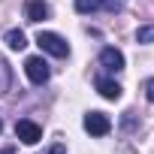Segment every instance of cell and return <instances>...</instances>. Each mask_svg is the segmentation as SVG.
<instances>
[{
	"mask_svg": "<svg viewBox=\"0 0 154 154\" xmlns=\"http://www.w3.org/2000/svg\"><path fill=\"white\" fill-rule=\"evenodd\" d=\"M36 45H39L42 51H48L51 57H69V45H66V39L57 36V33L39 30V33H36Z\"/></svg>",
	"mask_w": 154,
	"mask_h": 154,
	"instance_id": "cell-1",
	"label": "cell"
},
{
	"mask_svg": "<svg viewBox=\"0 0 154 154\" xmlns=\"http://www.w3.org/2000/svg\"><path fill=\"white\" fill-rule=\"evenodd\" d=\"M15 136H18L24 145H36V142L42 139V127H39L36 121H30V118H21V121H15Z\"/></svg>",
	"mask_w": 154,
	"mask_h": 154,
	"instance_id": "cell-2",
	"label": "cell"
},
{
	"mask_svg": "<svg viewBox=\"0 0 154 154\" xmlns=\"http://www.w3.org/2000/svg\"><path fill=\"white\" fill-rule=\"evenodd\" d=\"M24 72H27V79H30L33 85H45L48 75H51V69H48V63H45L42 57H27V60H24Z\"/></svg>",
	"mask_w": 154,
	"mask_h": 154,
	"instance_id": "cell-3",
	"label": "cell"
},
{
	"mask_svg": "<svg viewBox=\"0 0 154 154\" xmlns=\"http://www.w3.org/2000/svg\"><path fill=\"white\" fill-rule=\"evenodd\" d=\"M85 130H88L91 136H106V133L112 130V121H109V115H103V112H88V115H85Z\"/></svg>",
	"mask_w": 154,
	"mask_h": 154,
	"instance_id": "cell-4",
	"label": "cell"
},
{
	"mask_svg": "<svg viewBox=\"0 0 154 154\" xmlns=\"http://www.w3.org/2000/svg\"><path fill=\"white\" fill-rule=\"evenodd\" d=\"M100 66L109 69V72H121L124 69V54L118 48H103L100 51Z\"/></svg>",
	"mask_w": 154,
	"mask_h": 154,
	"instance_id": "cell-5",
	"label": "cell"
},
{
	"mask_svg": "<svg viewBox=\"0 0 154 154\" xmlns=\"http://www.w3.org/2000/svg\"><path fill=\"white\" fill-rule=\"evenodd\" d=\"M24 15L27 21H45L48 18V3H42V0H27V6H24Z\"/></svg>",
	"mask_w": 154,
	"mask_h": 154,
	"instance_id": "cell-6",
	"label": "cell"
},
{
	"mask_svg": "<svg viewBox=\"0 0 154 154\" xmlns=\"http://www.w3.org/2000/svg\"><path fill=\"white\" fill-rule=\"evenodd\" d=\"M97 91L103 100H121V85L112 79H97Z\"/></svg>",
	"mask_w": 154,
	"mask_h": 154,
	"instance_id": "cell-7",
	"label": "cell"
},
{
	"mask_svg": "<svg viewBox=\"0 0 154 154\" xmlns=\"http://www.w3.org/2000/svg\"><path fill=\"white\" fill-rule=\"evenodd\" d=\"M9 88H12V66L0 57V94H9Z\"/></svg>",
	"mask_w": 154,
	"mask_h": 154,
	"instance_id": "cell-8",
	"label": "cell"
},
{
	"mask_svg": "<svg viewBox=\"0 0 154 154\" xmlns=\"http://www.w3.org/2000/svg\"><path fill=\"white\" fill-rule=\"evenodd\" d=\"M3 42H6L9 48H15V51H21V48L27 45V36H24L21 30H6V36H3Z\"/></svg>",
	"mask_w": 154,
	"mask_h": 154,
	"instance_id": "cell-9",
	"label": "cell"
},
{
	"mask_svg": "<svg viewBox=\"0 0 154 154\" xmlns=\"http://www.w3.org/2000/svg\"><path fill=\"white\" fill-rule=\"evenodd\" d=\"M103 0H75V12H97Z\"/></svg>",
	"mask_w": 154,
	"mask_h": 154,
	"instance_id": "cell-10",
	"label": "cell"
},
{
	"mask_svg": "<svg viewBox=\"0 0 154 154\" xmlns=\"http://www.w3.org/2000/svg\"><path fill=\"white\" fill-rule=\"evenodd\" d=\"M136 42H154V24H145V27H139L136 30Z\"/></svg>",
	"mask_w": 154,
	"mask_h": 154,
	"instance_id": "cell-11",
	"label": "cell"
},
{
	"mask_svg": "<svg viewBox=\"0 0 154 154\" xmlns=\"http://www.w3.org/2000/svg\"><path fill=\"white\" fill-rule=\"evenodd\" d=\"M145 97L154 103V79H148V82H145Z\"/></svg>",
	"mask_w": 154,
	"mask_h": 154,
	"instance_id": "cell-12",
	"label": "cell"
},
{
	"mask_svg": "<svg viewBox=\"0 0 154 154\" xmlns=\"http://www.w3.org/2000/svg\"><path fill=\"white\" fill-rule=\"evenodd\" d=\"M45 154H66V148H63V145H51Z\"/></svg>",
	"mask_w": 154,
	"mask_h": 154,
	"instance_id": "cell-13",
	"label": "cell"
},
{
	"mask_svg": "<svg viewBox=\"0 0 154 154\" xmlns=\"http://www.w3.org/2000/svg\"><path fill=\"white\" fill-rule=\"evenodd\" d=\"M0 133H3V121H0Z\"/></svg>",
	"mask_w": 154,
	"mask_h": 154,
	"instance_id": "cell-14",
	"label": "cell"
}]
</instances>
